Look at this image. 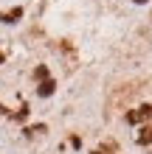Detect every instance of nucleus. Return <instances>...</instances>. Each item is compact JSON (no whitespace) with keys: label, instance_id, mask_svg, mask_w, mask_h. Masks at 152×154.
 <instances>
[{"label":"nucleus","instance_id":"1","mask_svg":"<svg viewBox=\"0 0 152 154\" xmlns=\"http://www.w3.org/2000/svg\"><path fill=\"white\" fill-rule=\"evenodd\" d=\"M144 121H152V106L149 104L135 106L132 112H127V123H144Z\"/></svg>","mask_w":152,"mask_h":154},{"label":"nucleus","instance_id":"2","mask_svg":"<svg viewBox=\"0 0 152 154\" xmlns=\"http://www.w3.org/2000/svg\"><path fill=\"white\" fill-rule=\"evenodd\" d=\"M135 140L141 143V146H147V143H152V123H149V126H144V129H141V132L135 134Z\"/></svg>","mask_w":152,"mask_h":154},{"label":"nucleus","instance_id":"3","mask_svg":"<svg viewBox=\"0 0 152 154\" xmlns=\"http://www.w3.org/2000/svg\"><path fill=\"white\" fill-rule=\"evenodd\" d=\"M20 17H23V8H11V11L0 14V23H14V20H20Z\"/></svg>","mask_w":152,"mask_h":154},{"label":"nucleus","instance_id":"4","mask_svg":"<svg viewBox=\"0 0 152 154\" xmlns=\"http://www.w3.org/2000/svg\"><path fill=\"white\" fill-rule=\"evenodd\" d=\"M53 87H57V84H53V79H45V81H40V90H37V93H40L42 98H48V95L53 93Z\"/></svg>","mask_w":152,"mask_h":154},{"label":"nucleus","instance_id":"5","mask_svg":"<svg viewBox=\"0 0 152 154\" xmlns=\"http://www.w3.org/2000/svg\"><path fill=\"white\" fill-rule=\"evenodd\" d=\"M34 76H37L40 81H45V79H48V67H45V65H40L37 70H34Z\"/></svg>","mask_w":152,"mask_h":154},{"label":"nucleus","instance_id":"6","mask_svg":"<svg viewBox=\"0 0 152 154\" xmlns=\"http://www.w3.org/2000/svg\"><path fill=\"white\" fill-rule=\"evenodd\" d=\"M45 132V126L42 123H37V126H28V129H25V134H42Z\"/></svg>","mask_w":152,"mask_h":154},{"label":"nucleus","instance_id":"7","mask_svg":"<svg viewBox=\"0 0 152 154\" xmlns=\"http://www.w3.org/2000/svg\"><path fill=\"white\" fill-rule=\"evenodd\" d=\"M3 59H6V56H3V53H0V65H3Z\"/></svg>","mask_w":152,"mask_h":154},{"label":"nucleus","instance_id":"8","mask_svg":"<svg viewBox=\"0 0 152 154\" xmlns=\"http://www.w3.org/2000/svg\"><path fill=\"white\" fill-rule=\"evenodd\" d=\"M135 3H147V0H135Z\"/></svg>","mask_w":152,"mask_h":154}]
</instances>
